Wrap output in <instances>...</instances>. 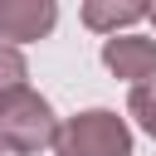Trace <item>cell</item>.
<instances>
[{"label": "cell", "mask_w": 156, "mask_h": 156, "mask_svg": "<svg viewBox=\"0 0 156 156\" xmlns=\"http://www.w3.org/2000/svg\"><path fill=\"white\" fill-rule=\"evenodd\" d=\"M127 117H132V122H136V127L156 141V73L127 93Z\"/></svg>", "instance_id": "obj_6"}, {"label": "cell", "mask_w": 156, "mask_h": 156, "mask_svg": "<svg viewBox=\"0 0 156 156\" xmlns=\"http://www.w3.org/2000/svg\"><path fill=\"white\" fill-rule=\"evenodd\" d=\"M29 88V63H24V49L15 44H0V98Z\"/></svg>", "instance_id": "obj_7"}, {"label": "cell", "mask_w": 156, "mask_h": 156, "mask_svg": "<svg viewBox=\"0 0 156 156\" xmlns=\"http://www.w3.org/2000/svg\"><path fill=\"white\" fill-rule=\"evenodd\" d=\"M102 68L112 73V78H122V83H146L151 73H156V39L151 34H112V39H102Z\"/></svg>", "instance_id": "obj_4"}, {"label": "cell", "mask_w": 156, "mask_h": 156, "mask_svg": "<svg viewBox=\"0 0 156 156\" xmlns=\"http://www.w3.org/2000/svg\"><path fill=\"white\" fill-rule=\"evenodd\" d=\"M146 20H151V24H156V5H151V15H146Z\"/></svg>", "instance_id": "obj_9"}, {"label": "cell", "mask_w": 156, "mask_h": 156, "mask_svg": "<svg viewBox=\"0 0 156 156\" xmlns=\"http://www.w3.org/2000/svg\"><path fill=\"white\" fill-rule=\"evenodd\" d=\"M146 15H151V5H141V0H83V10H78L83 29H93L102 39L132 34V24H141Z\"/></svg>", "instance_id": "obj_5"}, {"label": "cell", "mask_w": 156, "mask_h": 156, "mask_svg": "<svg viewBox=\"0 0 156 156\" xmlns=\"http://www.w3.org/2000/svg\"><path fill=\"white\" fill-rule=\"evenodd\" d=\"M58 24V5L54 0H0V44H39L49 39Z\"/></svg>", "instance_id": "obj_3"}, {"label": "cell", "mask_w": 156, "mask_h": 156, "mask_svg": "<svg viewBox=\"0 0 156 156\" xmlns=\"http://www.w3.org/2000/svg\"><path fill=\"white\" fill-rule=\"evenodd\" d=\"M132 151H136V132L112 107H83L58 122L54 156H132Z\"/></svg>", "instance_id": "obj_2"}, {"label": "cell", "mask_w": 156, "mask_h": 156, "mask_svg": "<svg viewBox=\"0 0 156 156\" xmlns=\"http://www.w3.org/2000/svg\"><path fill=\"white\" fill-rule=\"evenodd\" d=\"M0 156H20V151H10V146H0Z\"/></svg>", "instance_id": "obj_8"}, {"label": "cell", "mask_w": 156, "mask_h": 156, "mask_svg": "<svg viewBox=\"0 0 156 156\" xmlns=\"http://www.w3.org/2000/svg\"><path fill=\"white\" fill-rule=\"evenodd\" d=\"M58 112L39 88H20L10 98H0V146L20 151V156H39L54 151L58 141Z\"/></svg>", "instance_id": "obj_1"}]
</instances>
